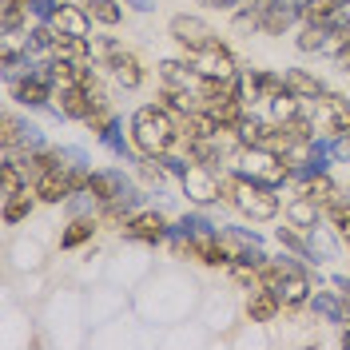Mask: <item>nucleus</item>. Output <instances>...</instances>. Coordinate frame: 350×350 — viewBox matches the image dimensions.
<instances>
[{"label": "nucleus", "instance_id": "nucleus-23", "mask_svg": "<svg viewBox=\"0 0 350 350\" xmlns=\"http://www.w3.org/2000/svg\"><path fill=\"white\" fill-rule=\"evenodd\" d=\"M303 196H306V199H314L319 207H330V203L338 199V183H334L327 172H314V175H310V179L303 183Z\"/></svg>", "mask_w": 350, "mask_h": 350}, {"label": "nucleus", "instance_id": "nucleus-13", "mask_svg": "<svg viewBox=\"0 0 350 350\" xmlns=\"http://www.w3.org/2000/svg\"><path fill=\"white\" fill-rule=\"evenodd\" d=\"M306 299H310V279H306L303 267H295V262H291L286 279L279 283V303H283V310H299Z\"/></svg>", "mask_w": 350, "mask_h": 350}, {"label": "nucleus", "instance_id": "nucleus-9", "mask_svg": "<svg viewBox=\"0 0 350 350\" xmlns=\"http://www.w3.org/2000/svg\"><path fill=\"white\" fill-rule=\"evenodd\" d=\"M167 32H172V40L179 44L183 52H199L203 44H211V40H215L211 24H207V21H199V16H172Z\"/></svg>", "mask_w": 350, "mask_h": 350}, {"label": "nucleus", "instance_id": "nucleus-6", "mask_svg": "<svg viewBox=\"0 0 350 350\" xmlns=\"http://www.w3.org/2000/svg\"><path fill=\"white\" fill-rule=\"evenodd\" d=\"M187 60L196 68L199 76H207V80H223V76H235V56H231V48L227 44H203L199 52H187Z\"/></svg>", "mask_w": 350, "mask_h": 350}, {"label": "nucleus", "instance_id": "nucleus-39", "mask_svg": "<svg viewBox=\"0 0 350 350\" xmlns=\"http://www.w3.org/2000/svg\"><path fill=\"white\" fill-rule=\"evenodd\" d=\"M207 8H231V4H243V0H203Z\"/></svg>", "mask_w": 350, "mask_h": 350}, {"label": "nucleus", "instance_id": "nucleus-7", "mask_svg": "<svg viewBox=\"0 0 350 350\" xmlns=\"http://www.w3.org/2000/svg\"><path fill=\"white\" fill-rule=\"evenodd\" d=\"M314 128L327 135H342L350 128V100L338 92H323L314 100Z\"/></svg>", "mask_w": 350, "mask_h": 350}, {"label": "nucleus", "instance_id": "nucleus-17", "mask_svg": "<svg viewBox=\"0 0 350 350\" xmlns=\"http://www.w3.org/2000/svg\"><path fill=\"white\" fill-rule=\"evenodd\" d=\"M295 21H303V12H299V4H271L267 12H262V24H259V32H267V36H283L286 28Z\"/></svg>", "mask_w": 350, "mask_h": 350}, {"label": "nucleus", "instance_id": "nucleus-32", "mask_svg": "<svg viewBox=\"0 0 350 350\" xmlns=\"http://www.w3.org/2000/svg\"><path fill=\"white\" fill-rule=\"evenodd\" d=\"M24 36H28V56H40V52H52L56 48V28L52 24H40V28H32Z\"/></svg>", "mask_w": 350, "mask_h": 350}, {"label": "nucleus", "instance_id": "nucleus-14", "mask_svg": "<svg viewBox=\"0 0 350 350\" xmlns=\"http://www.w3.org/2000/svg\"><path fill=\"white\" fill-rule=\"evenodd\" d=\"M159 80H163V88L191 92V88H199V80H203V76L191 68V60H163V64H159Z\"/></svg>", "mask_w": 350, "mask_h": 350}, {"label": "nucleus", "instance_id": "nucleus-36", "mask_svg": "<svg viewBox=\"0 0 350 350\" xmlns=\"http://www.w3.org/2000/svg\"><path fill=\"white\" fill-rule=\"evenodd\" d=\"M314 310H323V314H327V319H334V323H342V319H347V314L338 310V303H334L330 295H319V299H314Z\"/></svg>", "mask_w": 350, "mask_h": 350}, {"label": "nucleus", "instance_id": "nucleus-25", "mask_svg": "<svg viewBox=\"0 0 350 350\" xmlns=\"http://www.w3.org/2000/svg\"><path fill=\"white\" fill-rule=\"evenodd\" d=\"M131 203H135V196H120L111 203H100V227H120L124 231V223L131 219Z\"/></svg>", "mask_w": 350, "mask_h": 350}, {"label": "nucleus", "instance_id": "nucleus-29", "mask_svg": "<svg viewBox=\"0 0 350 350\" xmlns=\"http://www.w3.org/2000/svg\"><path fill=\"white\" fill-rule=\"evenodd\" d=\"M84 8H88V16H92L96 24H104V28H116L120 16H124L116 0H84Z\"/></svg>", "mask_w": 350, "mask_h": 350}, {"label": "nucleus", "instance_id": "nucleus-11", "mask_svg": "<svg viewBox=\"0 0 350 350\" xmlns=\"http://www.w3.org/2000/svg\"><path fill=\"white\" fill-rule=\"evenodd\" d=\"M167 235V219L159 211H139L124 223V239H135V243H159Z\"/></svg>", "mask_w": 350, "mask_h": 350}, {"label": "nucleus", "instance_id": "nucleus-10", "mask_svg": "<svg viewBox=\"0 0 350 350\" xmlns=\"http://www.w3.org/2000/svg\"><path fill=\"white\" fill-rule=\"evenodd\" d=\"M100 52L108 56V68L116 72V80H120V88H139L144 84V68H139V60L131 56V52H124L120 44H111V40H100Z\"/></svg>", "mask_w": 350, "mask_h": 350}, {"label": "nucleus", "instance_id": "nucleus-2", "mask_svg": "<svg viewBox=\"0 0 350 350\" xmlns=\"http://www.w3.org/2000/svg\"><path fill=\"white\" fill-rule=\"evenodd\" d=\"M223 199L235 203L247 219H271L279 211V196L271 191V183H259V179H247L243 172L223 175Z\"/></svg>", "mask_w": 350, "mask_h": 350}, {"label": "nucleus", "instance_id": "nucleus-1", "mask_svg": "<svg viewBox=\"0 0 350 350\" xmlns=\"http://www.w3.org/2000/svg\"><path fill=\"white\" fill-rule=\"evenodd\" d=\"M131 139H135V148L144 155L163 159V155H172V148L183 135H179L175 116L163 108V104H144V108L131 116Z\"/></svg>", "mask_w": 350, "mask_h": 350}, {"label": "nucleus", "instance_id": "nucleus-28", "mask_svg": "<svg viewBox=\"0 0 350 350\" xmlns=\"http://www.w3.org/2000/svg\"><path fill=\"white\" fill-rule=\"evenodd\" d=\"M36 191L28 196V191H21V196H12V199H4V223H24V219L32 215V207H36Z\"/></svg>", "mask_w": 350, "mask_h": 350}, {"label": "nucleus", "instance_id": "nucleus-20", "mask_svg": "<svg viewBox=\"0 0 350 350\" xmlns=\"http://www.w3.org/2000/svg\"><path fill=\"white\" fill-rule=\"evenodd\" d=\"M52 76H56V84H80V88H92V84H100L96 80V72L88 64H80V60H52Z\"/></svg>", "mask_w": 350, "mask_h": 350}, {"label": "nucleus", "instance_id": "nucleus-33", "mask_svg": "<svg viewBox=\"0 0 350 350\" xmlns=\"http://www.w3.org/2000/svg\"><path fill=\"white\" fill-rule=\"evenodd\" d=\"M330 24H303V32H299V52H323V40H327Z\"/></svg>", "mask_w": 350, "mask_h": 350}, {"label": "nucleus", "instance_id": "nucleus-41", "mask_svg": "<svg viewBox=\"0 0 350 350\" xmlns=\"http://www.w3.org/2000/svg\"><path fill=\"white\" fill-rule=\"evenodd\" d=\"M342 152H350V128L342 131Z\"/></svg>", "mask_w": 350, "mask_h": 350}, {"label": "nucleus", "instance_id": "nucleus-43", "mask_svg": "<svg viewBox=\"0 0 350 350\" xmlns=\"http://www.w3.org/2000/svg\"><path fill=\"white\" fill-rule=\"evenodd\" d=\"M342 239H347V247H350V231H347V235H342Z\"/></svg>", "mask_w": 350, "mask_h": 350}, {"label": "nucleus", "instance_id": "nucleus-4", "mask_svg": "<svg viewBox=\"0 0 350 350\" xmlns=\"http://www.w3.org/2000/svg\"><path fill=\"white\" fill-rule=\"evenodd\" d=\"M52 104H56V111H60V116H68V120H88L92 111L111 108V104H108V92H104L100 84H92V88L56 84V96H52Z\"/></svg>", "mask_w": 350, "mask_h": 350}, {"label": "nucleus", "instance_id": "nucleus-42", "mask_svg": "<svg viewBox=\"0 0 350 350\" xmlns=\"http://www.w3.org/2000/svg\"><path fill=\"white\" fill-rule=\"evenodd\" d=\"M135 8H152V0H135Z\"/></svg>", "mask_w": 350, "mask_h": 350}, {"label": "nucleus", "instance_id": "nucleus-24", "mask_svg": "<svg viewBox=\"0 0 350 350\" xmlns=\"http://www.w3.org/2000/svg\"><path fill=\"white\" fill-rule=\"evenodd\" d=\"M286 88H291L295 96H303V100H319V96L327 92L323 80L310 76V72H303V68H291V72H286Z\"/></svg>", "mask_w": 350, "mask_h": 350}, {"label": "nucleus", "instance_id": "nucleus-38", "mask_svg": "<svg viewBox=\"0 0 350 350\" xmlns=\"http://www.w3.org/2000/svg\"><path fill=\"white\" fill-rule=\"evenodd\" d=\"M279 243H286V247H295V251H306V247H303V239H299V235H291V231H279Z\"/></svg>", "mask_w": 350, "mask_h": 350}, {"label": "nucleus", "instance_id": "nucleus-15", "mask_svg": "<svg viewBox=\"0 0 350 350\" xmlns=\"http://www.w3.org/2000/svg\"><path fill=\"white\" fill-rule=\"evenodd\" d=\"M235 135H239L243 148H271L275 124H267V120H259V116H247V111H243V120L235 124Z\"/></svg>", "mask_w": 350, "mask_h": 350}, {"label": "nucleus", "instance_id": "nucleus-35", "mask_svg": "<svg viewBox=\"0 0 350 350\" xmlns=\"http://www.w3.org/2000/svg\"><path fill=\"white\" fill-rule=\"evenodd\" d=\"M286 271H291V262H279V259H262L259 262V286H275L286 279Z\"/></svg>", "mask_w": 350, "mask_h": 350}, {"label": "nucleus", "instance_id": "nucleus-18", "mask_svg": "<svg viewBox=\"0 0 350 350\" xmlns=\"http://www.w3.org/2000/svg\"><path fill=\"white\" fill-rule=\"evenodd\" d=\"M279 310H283V303H279V291H275V286H259V291L247 299V319H251V323H271Z\"/></svg>", "mask_w": 350, "mask_h": 350}, {"label": "nucleus", "instance_id": "nucleus-19", "mask_svg": "<svg viewBox=\"0 0 350 350\" xmlns=\"http://www.w3.org/2000/svg\"><path fill=\"white\" fill-rule=\"evenodd\" d=\"M16 167L24 172V179H28V183H36V179H44L48 172L64 167V163H60V152H48V148H40V152H28Z\"/></svg>", "mask_w": 350, "mask_h": 350}, {"label": "nucleus", "instance_id": "nucleus-3", "mask_svg": "<svg viewBox=\"0 0 350 350\" xmlns=\"http://www.w3.org/2000/svg\"><path fill=\"white\" fill-rule=\"evenodd\" d=\"M235 172H243L247 179H259V183L279 187L286 175H291V163L275 148H239L235 152Z\"/></svg>", "mask_w": 350, "mask_h": 350}, {"label": "nucleus", "instance_id": "nucleus-31", "mask_svg": "<svg viewBox=\"0 0 350 350\" xmlns=\"http://www.w3.org/2000/svg\"><path fill=\"white\" fill-rule=\"evenodd\" d=\"M24 183H28V179H24V172L16 167V163H8V159H4V163H0V196H4V199L21 196Z\"/></svg>", "mask_w": 350, "mask_h": 350}, {"label": "nucleus", "instance_id": "nucleus-27", "mask_svg": "<svg viewBox=\"0 0 350 350\" xmlns=\"http://www.w3.org/2000/svg\"><path fill=\"white\" fill-rule=\"evenodd\" d=\"M342 0H303L299 12H303V24H330L334 12H338Z\"/></svg>", "mask_w": 350, "mask_h": 350}, {"label": "nucleus", "instance_id": "nucleus-30", "mask_svg": "<svg viewBox=\"0 0 350 350\" xmlns=\"http://www.w3.org/2000/svg\"><path fill=\"white\" fill-rule=\"evenodd\" d=\"M279 155L291 163V172H295V167H306V163H314V139H295V144H286Z\"/></svg>", "mask_w": 350, "mask_h": 350}, {"label": "nucleus", "instance_id": "nucleus-5", "mask_svg": "<svg viewBox=\"0 0 350 350\" xmlns=\"http://www.w3.org/2000/svg\"><path fill=\"white\" fill-rule=\"evenodd\" d=\"M183 191L196 199V203H211V199H223V175H215V167L207 163H183Z\"/></svg>", "mask_w": 350, "mask_h": 350}, {"label": "nucleus", "instance_id": "nucleus-22", "mask_svg": "<svg viewBox=\"0 0 350 350\" xmlns=\"http://www.w3.org/2000/svg\"><path fill=\"white\" fill-rule=\"evenodd\" d=\"M52 56H60V60H80V64H88V60H92V44H88V36L56 32V48H52Z\"/></svg>", "mask_w": 350, "mask_h": 350}, {"label": "nucleus", "instance_id": "nucleus-21", "mask_svg": "<svg viewBox=\"0 0 350 350\" xmlns=\"http://www.w3.org/2000/svg\"><path fill=\"white\" fill-rule=\"evenodd\" d=\"M319 211H323V207H319L314 199H306L303 191H299V199H291V203H286V219H291V227H295V231H314Z\"/></svg>", "mask_w": 350, "mask_h": 350}, {"label": "nucleus", "instance_id": "nucleus-12", "mask_svg": "<svg viewBox=\"0 0 350 350\" xmlns=\"http://www.w3.org/2000/svg\"><path fill=\"white\" fill-rule=\"evenodd\" d=\"M48 24H52L56 32L88 36V28H92V16H88L84 4H60V8H52V12H48Z\"/></svg>", "mask_w": 350, "mask_h": 350}, {"label": "nucleus", "instance_id": "nucleus-16", "mask_svg": "<svg viewBox=\"0 0 350 350\" xmlns=\"http://www.w3.org/2000/svg\"><path fill=\"white\" fill-rule=\"evenodd\" d=\"M88 196L96 199V203H111V199L128 196L124 175H120V172H92V175H88Z\"/></svg>", "mask_w": 350, "mask_h": 350}, {"label": "nucleus", "instance_id": "nucleus-40", "mask_svg": "<svg viewBox=\"0 0 350 350\" xmlns=\"http://www.w3.org/2000/svg\"><path fill=\"white\" fill-rule=\"evenodd\" d=\"M338 295H342V299L350 303V283H347V279H338Z\"/></svg>", "mask_w": 350, "mask_h": 350}, {"label": "nucleus", "instance_id": "nucleus-8", "mask_svg": "<svg viewBox=\"0 0 350 350\" xmlns=\"http://www.w3.org/2000/svg\"><path fill=\"white\" fill-rule=\"evenodd\" d=\"M52 84H56V76H52V64H48V68H40V72H32V76L12 80V100L24 104V108H40V104H48V100L56 96Z\"/></svg>", "mask_w": 350, "mask_h": 350}, {"label": "nucleus", "instance_id": "nucleus-26", "mask_svg": "<svg viewBox=\"0 0 350 350\" xmlns=\"http://www.w3.org/2000/svg\"><path fill=\"white\" fill-rule=\"evenodd\" d=\"M96 227H100V215H80L68 223V231L60 235V247H80L96 235Z\"/></svg>", "mask_w": 350, "mask_h": 350}, {"label": "nucleus", "instance_id": "nucleus-34", "mask_svg": "<svg viewBox=\"0 0 350 350\" xmlns=\"http://www.w3.org/2000/svg\"><path fill=\"white\" fill-rule=\"evenodd\" d=\"M303 96H295V92H283V96H275L271 100V111H275V124H283L291 116H303V104H299Z\"/></svg>", "mask_w": 350, "mask_h": 350}, {"label": "nucleus", "instance_id": "nucleus-37", "mask_svg": "<svg viewBox=\"0 0 350 350\" xmlns=\"http://www.w3.org/2000/svg\"><path fill=\"white\" fill-rule=\"evenodd\" d=\"M139 175H144V179H148V183H155V187H159V183H163V172H159V167H152V155H148V163H144V167H139Z\"/></svg>", "mask_w": 350, "mask_h": 350}]
</instances>
